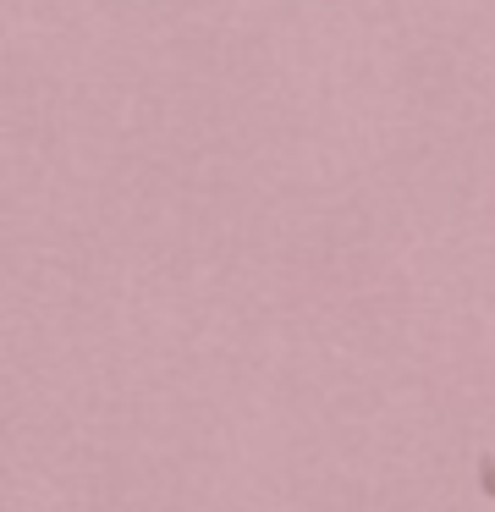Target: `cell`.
<instances>
[{
  "label": "cell",
  "mask_w": 495,
  "mask_h": 512,
  "mask_svg": "<svg viewBox=\"0 0 495 512\" xmlns=\"http://www.w3.org/2000/svg\"><path fill=\"white\" fill-rule=\"evenodd\" d=\"M479 490L495 496V457H479Z\"/></svg>",
  "instance_id": "6da1fadb"
}]
</instances>
